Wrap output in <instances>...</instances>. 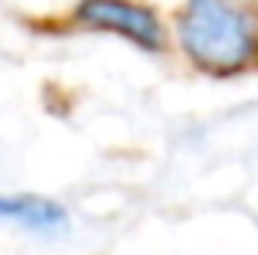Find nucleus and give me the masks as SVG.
I'll list each match as a JSON object with an SVG mask.
<instances>
[{"label": "nucleus", "mask_w": 258, "mask_h": 255, "mask_svg": "<svg viewBox=\"0 0 258 255\" xmlns=\"http://www.w3.org/2000/svg\"><path fill=\"white\" fill-rule=\"evenodd\" d=\"M180 43L209 76H235L255 59L252 0H186Z\"/></svg>", "instance_id": "nucleus-1"}, {"label": "nucleus", "mask_w": 258, "mask_h": 255, "mask_svg": "<svg viewBox=\"0 0 258 255\" xmlns=\"http://www.w3.org/2000/svg\"><path fill=\"white\" fill-rule=\"evenodd\" d=\"M76 17L92 30H108L118 36L138 43L141 49L157 52L164 46V33H160V20L154 10L138 7L131 0H82Z\"/></svg>", "instance_id": "nucleus-2"}, {"label": "nucleus", "mask_w": 258, "mask_h": 255, "mask_svg": "<svg viewBox=\"0 0 258 255\" xmlns=\"http://www.w3.org/2000/svg\"><path fill=\"white\" fill-rule=\"evenodd\" d=\"M0 219L13 223L20 229L33 232V236H62L69 229V216L59 203L43 197H30V193H10L0 197Z\"/></svg>", "instance_id": "nucleus-3"}]
</instances>
